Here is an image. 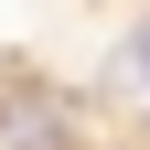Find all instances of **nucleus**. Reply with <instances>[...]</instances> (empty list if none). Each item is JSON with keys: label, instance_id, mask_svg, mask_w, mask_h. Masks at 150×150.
I'll use <instances>...</instances> for the list:
<instances>
[{"label": "nucleus", "instance_id": "obj_1", "mask_svg": "<svg viewBox=\"0 0 150 150\" xmlns=\"http://www.w3.org/2000/svg\"><path fill=\"white\" fill-rule=\"evenodd\" d=\"M129 75H139V86H150V22H139V43H129Z\"/></svg>", "mask_w": 150, "mask_h": 150}]
</instances>
